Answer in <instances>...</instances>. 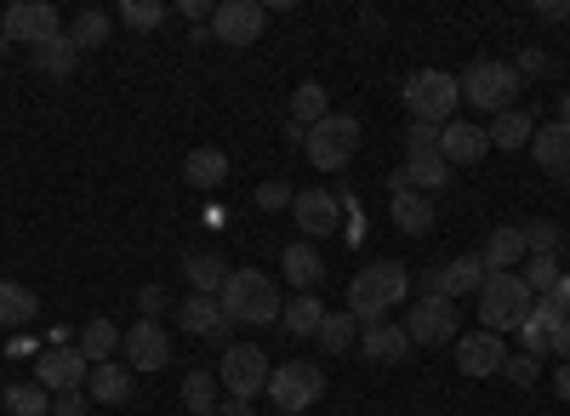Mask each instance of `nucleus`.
Here are the masks:
<instances>
[{
    "mask_svg": "<svg viewBox=\"0 0 570 416\" xmlns=\"http://www.w3.org/2000/svg\"><path fill=\"white\" fill-rule=\"evenodd\" d=\"M411 297V274L405 263H371L360 268L354 280H348V314L360 319V326H383L389 308Z\"/></svg>",
    "mask_w": 570,
    "mask_h": 416,
    "instance_id": "f257e3e1",
    "label": "nucleus"
},
{
    "mask_svg": "<svg viewBox=\"0 0 570 416\" xmlns=\"http://www.w3.org/2000/svg\"><path fill=\"white\" fill-rule=\"evenodd\" d=\"M531 308H537V297H531V286L519 280V274H491V280L480 286V331L508 337V331H519L531 319Z\"/></svg>",
    "mask_w": 570,
    "mask_h": 416,
    "instance_id": "f03ea898",
    "label": "nucleus"
},
{
    "mask_svg": "<svg viewBox=\"0 0 570 416\" xmlns=\"http://www.w3.org/2000/svg\"><path fill=\"white\" fill-rule=\"evenodd\" d=\"M217 303H223L228 319H246V326H274V319H279V291H274L268 274H257V268H234Z\"/></svg>",
    "mask_w": 570,
    "mask_h": 416,
    "instance_id": "7ed1b4c3",
    "label": "nucleus"
},
{
    "mask_svg": "<svg viewBox=\"0 0 570 416\" xmlns=\"http://www.w3.org/2000/svg\"><path fill=\"white\" fill-rule=\"evenodd\" d=\"M405 109H411V120H422V126H451L456 109H462L456 75H445V69H416V75L405 80Z\"/></svg>",
    "mask_w": 570,
    "mask_h": 416,
    "instance_id": "20e7f679",
    "label": "nucleus"
},
{
    "mask_svg": "<svg viewBox=\"0 0 570 416\" xmlns=\"http://www.w3.org/2000/svg\"><path fill=\"white\" fill-rule=\"evenodd\" d=\"M456 86H462V103H468V109H480V115H502V109H513V91L525 86V80L513 75V63L480 58V63H468V69L456 75Z\"/></svg>",
    "mask_w": 570,
    "mask_h": 416,
    "instance_id": "39448f33",
    "label": "nucleus"
},
{
    "mask_svg": "<svg viewBox=\"0 0 570 416\" xmlns=\"http://www.w3.org/2000/svg\"><path fill=\"white\" fill-rule=\"evenodd\" d=\"M360 137H365V126H360V115H325L320 126H308V166H320V171H343L354 155H360Z\"/></svg>",
    "mask_w": 570,
    "mask_h": 416,
    "instance_id": "423d86ee",
    "label": "nucleus"
},
{
    "mask_svg": "<svg viewBox=\"0 0 570 416\" xmlns=\"http://www.w3.org/2000/svg\"><path fill=\"white\" fill-rule=\"evenodd\" d=\"M320 394H325V372H320L314 359H285V365H274V377H268V399H274V410L303 416Z\"/></svg>",
    "mask_w": 570,
    "mask_h": 416,
    "instance_id": "0eeeda50",
    "label": "nucleus"
},
{
    "mask_svg": "<svg viewBox=\"0 0 570 416\" xmlns=\"http://www.w3.org/2000/svg\"><path fill=\"white\" fill-rule=\"evenodd\" d=\"M405 337L422 343V348L456 343V337H462V308H456L451 297H416L411 314H405Z\"/></svg>",
    "mask_w": 570,
    "mask_h": 416,
    "instance_id": "6e6552de",
    "label": "nucleus"
},
{
    "mask_svg": "<svg viewBox=\"0 0 570 416\" xmlns=\"http://www.w3.org/2000/svg\"><path fill=\"white\" fill-rule=\"evenodd\" d=\"M268 377H274V365L263 348L240 343V348H223V365H217V383L228 388V399H257L268 394Z\"/></svg>",
    "mask_w": 570,
    "mask_h": 416,
    "instance_id": "1a4fd4ad",
    "label": "nucleus"
},
{
    "mask_svg": "<svg viewBox=\"0 0 570 416\" xmlns=\"http://www.w3.org/2000/svg\"><path fill=\"white\" fill-rule=\"evenodd\" d=\"M86 377H91V359L80 348H40L35 354V383L46 394H86Z\"/></svg>",
    "mask_w": 570,
    "mask_h": 416,
    "instance_id": "9d476101",
    "label": "nucleus"
},
{
    "mask_svg": "<svg viewBox=\"0 0 570 416\" xmlns=\"http://www.w3.org/2000/svg\"><path fill=\"white\" fill-rule=\"evenodd\" d=\"M0 34H7L12 46H40V40L63 34V23L46 0H12V7L0 12Z\"/></svg>",
    "mask_w": 570,
    "mask_h": 416,
    "instance_id": "9b49d317",
    "label": "nucleus"
},
{
    "mask_svg": "<svg viewBox=\"0 0 570 416\" xmlns=\"http://www.w3.org/2000/svg\"><path fill=\"white\" fill-rule=\"evenodd\" d=\"M263 29H268V7H257V0H223L212 12V40L223 46H257Z\"/></svg>",
    "mask_w": 570,
    "mask_h": 416,
    "instance_id": "f8f14e48",
    "label": "nucleus"
},
{
    "mask_svg": "<svg viewBox=\"0 0 570 416\" xmlns=\"http://www.w3.org/2000/svg\"><path fill=\"white\" fill-rule=\"evenodd\" d=\"M120 348H126L131 372H160V365H171V337H166L160 319H137V326L120 337Z\"/></svg>",
    "mask_w": 570,
    "mask_h": 416,
    "instance_id": "ddd939ff",
    "label": "nucleus"
},
{
    "mask_svg": "<svg viewBox=\"0 0 570 416\" xmlns=\"http://www.w3.org/2000/svg\"><path fill=\"white\" fill-rule=\"evenodd\" d=\"M508 365V343L497 331H468L456 337V372L462 377H502Z\"/></svg>",
    "mask_w": 570,
    "mask_h": 416,
    "instance_id": "4468645a",
    "label": "nucleus"
},
{
    "mask_svg": "<svg viewBox=\"0 0 570 416\" xmlns=\"http://www.w3.org/2000/svg\"><path fill=\"white\" fill-rule=\"evenodd\" d=\"M177 326H183L188 337H206V343H228V337H234V319L223 314L217 297H183V303H177Z\"/></svg>",
    "mask_w": 570,
    "mask_h": 416,
    "instance_id": "2eb2a0df",
    "label": "nucleus"
},
{
    "mask_svg": "<svg viewBox=\"0 0 570 416\" xmlns=\"http://www.w3.org/2000/svg\"><path fill=\"white\" fill-rule=\"evenodd\" d=\"M491 155V137H485V126H473V120H451V126H440V160L456 171V166H480Z\"/></svg>",
    "mask_w": 570,
    "mask_h": 416,
    "instance_id": "dca6fc26",
    "label": "nucleus"
},
{
    "mask_svg": "<svg viewBox=\"0 0 570 416\" xmlns=\"http://www.w3.org/2000/svg\"><path fill=\"white\" fill-rule=\"evenodd\" d=\"M292 217H297V228L308 240H325V235H337V222H343V206L331 200L325 189H303L297 200H292Z\"/></svg>",
    "mask_w": 570,
    "mask_h": 416,
    "instance_id": "f3484780",
    "label": "nucleus"
},
{
    "mask_svg": "<svg viewBox=\"0 0 570 416\" xmlns=\"http://www.w3.org/2000/svg\"><path fill=\"white\" fill-rule=\"evenodd\" d=\"M531 160H537L548 177H564V182H570V126L542 120L537 137H531Z\"/></svg>",
    "mask_w": 570,
    "mask_h": 416,
    "instance_id": "a211bd4d",
    "label": "nucleus"
},
{
    "mask_svg": "<svg viewBox=\"0 0 570 416\" xmlns=\"http://www.w3.org/2000/svg\"><path fill=\"white\" fill-rule=\"evenodd\" d=\"M86 399H91V405H126V399H131V365H115V359L91 365Z\"/></svg>",
    "mask_w": 570,
    "mask_h": 416,
    "instance_id": "6ab92c4d",
    "label": "nucleus"
},
{
    "mask_svg": "<svg viewBox=\"0 0 570 416\" xmlns=\"http://www.w3.org/2000/svg\"><path fill=\"white\" fill-rule=\"evenodd\" d=\"M360 354L371 359V365H400L405 354H411V337H405V326H365L360 331Z\"/></svg>",
    "mask_w": 570,
    "mask_h": 416,
    "instance_id": "aec40b11",
    "label": "nucleus"
},
{
    "mask_svg": "<svg viewBox=\"0 0 570 416\" xmlns=\"http://www.w3.org/2000/svg\"><path fill=\"white\" fill-rule=\"evenodd\" d=\"M29 63H35V75H46V80H69L75 63H80V52H75L69 34H52V40L29 46Z\"/></svg>",
    "mask_w": 570,
    "mask_h": 416,
    "instance_id": "412c9836",
    "label": "nucleus"
},
{
    "mask_svg": "<svg viewBox=\"0 0 570 416\" xmlns=\"http://www.w3.org/2000/svg\"><path fill=\"white\" fill-rule=\"evenodd\" d=\"M485 137H491V149L519 155V149H531V137H537V115H525V109H502V115L485 126Z\"/></svg>",
    "mask_w": 570,
    "mask_h": 416,
    "instance_id": "4be33fe9",
    "label": "nucleus"
},
{
    "mask_svg": "<svg viewBox=\"0 0 570 416\" xmlns=\"http://www.w3.org/2000/svg\"><path fill=\"white\" fill-rule=\"evenodd\" d=\"M480 257H485V268H491V274H519V263L531 257V251H525V235H519V222H502L497 235L485 240V251H480Z\"/></svg>",
    "mask_w": 570,
    "mask_h": 416,
    "instance_id": "5701e85b",
    "label": "nucleus"
},
{
    "mask_svg": "<svg viewBox=\"0 0 570 416\" xmlns=\"http://www.w3.org/2000/svg\"><path fill=\"white\" fill-rule=\"evenodd\" d=\"M183 274H188V286H195V297H223V286H228V263L217 257V251H188L183 257Z\"/></svg>",
    "mask_w": 570,
    "mask_h": 416,
    "instance_id": "b1692460",
    "label": "nucleus"
},
{
    "mask_svg": "<svg viewBox=\"0 0 570 416\" xmlns=\"http://www.w3.org/2000/svg\"><path fill=\"white\" fill-rule=\"evenodd\" d=\"M491 280V268H485V257L473 251V257H451L445 263V297L451 303H462V297H480V286Z\"/></svg>",
    "mask_w": 570,
    "mask_h": 416,
    "instance_id": "393cba45",
    "label": "nucleus"
},
{
    "mask_svg": "<svg viewBox=\"0 0 570 416\" xmlns=\"http://www.w3.org/2000/svg\"><path fill=\"white\" fill-rule=\"evenodd\" d=\"M279 268H285V286H297V291H314V286H320V274H325V257H320V251H314L308 240H297V246H285Z\"/></svg>",
    "mask_w": 570,
    "mask_h": 416,
    "instance_id": "a878e982",
    "label": "nucleus"
},
{
    "mask_svg": "<svg viewBox=\"0 0 570 416\" xmlns=\"http://www.w3.org/2000/svg\"><path fill=\"white\" fill-rule=\"evenodd\" d=\"M279 319H285V337H297V343H308V337H320V319H325V303H320L314 291H297L292 303L279 308Z\"/></svg>",
    "mask_w": 570,
    "mask_h": 416,
    "instance_id": "bb28decb",
    "label": "nucleus"
},
{
    "mask_svg": "<svg viewBox=\"0 0 570 416\" xmlns=\"http://www.w3.org/2000/svg\"><path fill=\"white\" fill-rule=\"evenodd\" d=\"M183 177H188V189H223L228 182V155L223 149H195L183 160Z\"/></svg>",
    "mask_w": 570,
    "mask_h": 416,
    "instance_id": "cd10ccee",
    "label": "nucleus"
},
{
    "mask_svg": "<svg viewBox=\"0 0 570 416\" xmlns=\"http://www.w3.org/2000/svg\"><path fill=\"white\" fill-rule=\"evenodd\" d=\"M325 354H354L360 348V319L343 308V314H331L325 308V319H320V337H314Z\"/></svg>",
    "mask_w": 570,
    "mask_h": 416,
    "instance_id": "c85d7f7f",
    "label": "nucleus"
},
{
    "mask_svg": "<svg viewBox=\"0 0 570 416\" xmlns=\"http://www.w3.org/2000/svg\"><path fill=\"white\" fill-rule=\"evenodd\" d=\"M400 171H405V182H411L416 195H434V189H445V182H451V166L440 155H411Z\"/></svg>",
    "mask_w": 570,
    "mask_h": 416,
    "instance_id": "c756f323",
    "label": "nucleus"
},
{
    "mask_svg": "<svg viewBox=\"0 0 570 416\" xmlns=\"http://www.w3.org/2000/svg\"><path fill=\"white\" fill-rule=\"evenodd\" d=\"M40 314V297L29 286H12V280H0V326H29V319Z\"/></svg>",
    "mask_w": 570,
    "mask_h": 416,
    "instance_id": "7c9ffc66",
    "label": "nucleus"
},
{
    "mask_svg": "<svg viewBox=\"0 0 570 416\" xmlns=\"http://www.w3.org/2000/svg\"><path fill=\"white\" fill-rule=\"evenodd\" d=\"M0 405H7V416H52V394H46L40 383L0 388Z\"/></svg>",
    "mask_w": 570,
    "mask_h": 416,
    "instance_id": "2f4dec72",
    "label": "nucleus"
},
{
    "mask_svg": "<svg viewBox=\"0 0 570 416\" xmlns=\"http://www.w3.org/2000/svg\"><path fill=\"white\" fill-rule=\"evenodd\" d=\"M394 222L405 228V235H428V228H434V200L416 195V189L394 195Z\"/></svg>",
    "mask_w": 570,
    "mask_h": 416,
    "instance_id": "473e14b6",
    "label": "nucleus"
},
{
    "mask_svg": "<svg viewBox=\"0 0 570 416\" xmlns=\"http://www.w3.org/2000/svg\"><path fill=\"white\" fill-rule=\"evenodd\" d=\"M115 348H120V331H115V319H86V326H80V354H86L91 365L115 359Z\"/></svg>",
    "mask_w": 570,
    "mask_h": 416,
    "instance_id": "72a5a7b5",
    "label": "nucleus"
},
{
    "mask_svg": "<svg viewBox=\"0 0 570 416\" xmlns=\"http://www.w3.org/2000/svg\"><path fill=\"white\" fill-rule=\"evenodd\" d=\"M217 388H223V383H217L212 372H188V377H183V405L195 410V416H217V405H223Z\"/></svg>",
    "mask_w": 570,
    "mask_h": 416,
    "instance_id": "f704fd0d",
    "label": "nucleus"
},
{
    "mask_svg": "<svg viewBox=\"0 0 570 416\" xmlns=\"http://www.w3.org/2000/svg\"><path fill=\"white\" fill-rule=\"evenodd\" d=\"M325 115H331L325 86H314V80H308V86H297V91H292V115H285V120H297V126H320Z\"/></svg>",
    "mask_w": 570,
    "mask_h": 416,
    "instance_id": "c9c22d12",
    "label": "nucleus"
},
{
    "mask_svg": "<svg viewBox=\"0 0 570 416\" xmlns=\"http://www.w3.org/2000/svg\"><path fill=\"white\" fill-rule=\"evenodd\" d=\"M519 280L531 286V297H548L564 280V268H559V257H525V263H519Z\"/></svg>",
    "mask_w": 570,
    "mask_h": 416,
    "instance_id": "e433bc0d",
    "label": "nucleus"
},
{
    "mask_svg": "<svg viewBox=\"0 0 570 416\" xmlns=\"http://www.w3.org/2000/svg\"><path fill=\"white\" fill-rule=\"evenodd\" d=\"M109 29H115V23H109V12H80L63 34L75 40V52H91V46H104V40H109Z\"/></svg>",
    "mask_w": 570,
    "mask_h": 416,
    "instance_id": "4c0bfd02",
    "label": "nucleus"
},
{
    "mask_svg": "<svg viewBox=\"0 0 570 416\" xmlns=\"http://www.w3.org/2000/svg\"><path fill=\"white\" fill-rule=\"evenodd\" d=\"M519 235H525V251H531V257H559V222H553V217L519 222Z\"/></svg>",
    "mask_w": 570,
    "mask_h": 416,
    "instance_id": "58836bf2",
    "label": "nucleus"
},
{
    "mask_svg": "<svg viewBox=\"0 0 570 416\" xmlns=\"http://www.w3.org/2000/svg\"><path fill=\"white\" fill-rule=\"evenodd\" d=\"M120 18H126L131 29L149 34L155 23H166V7H160V0H120Z\"/></svg>",
    "mask_w": 570,
    "mask_h": 416,
    "instance_id": "ea45409f",
    "label": "nucleus"
},
{
    "mask_svg": "<svg viewBox=\"0 0 570 416\" xmlns=\"http://www.w3.org/2000/svg\"><path fill=\"white\" fill-rule=\"evenodd\" d=\"M502 377H508L513 388H537V383H542V359H531V354H508Z\"/></svg>",
    "mask_w": 570,
    "mask_h": 416,
    "instance_id": "a19ab883",
    "label": "nucleus"
},
{
    "mask_svg": "<svg viewBox=\"0 0 570 416\" xmlns=\"http://www.w3.org/2000/svg\"><path fill=\"white\" fill-rule=\"evenodd\" d=\"M548 69H553V58L542 52V46H525V52L513 58V75H519V80H537V75H548Z\"/></svg>",
    "mask_w": 570,
    "mask_h": 416,
    "instance_id": "79ce46f5",
    "label": "nucleus"
},
{
    "mask_svg": "<svg viewBox=\"0 0 570 416\" xmlns=\"http://www.w3.org/2000/svg\"><path fill=\"white\" fill-rule=\"evenodd\" d=\"M519 354H531V359L553 354V343H548V326H537V319H525V326H519Z\"/></svg>",
    "mask_w": 570,
    "mask_h": 416,
    "instance_id": "37998d69",
    "label": "nucleus"
},
{
    "mask_svg": "<svg viewBox=\"0 0 570 416\" xmlns=\"http://www.w3.org/2000/svg\"><path fill=\"white\" fill-rule=\"evenodd\" d=\"M405 143H411V155H440V126L411 120V126H405Z\"/></svg>",
    "mask_w": 570,
    "mask_h": 416,
    "instance_id": "c03bdc74",
    "label": "nucleus"
},
{
    "mask_svg": "<svg viewBox=\"0 0 570 416\" xmlns=\"http://www.w3.org/2000/svg\"><path fill=\"white\" fill-rule=\"evenodd\" d=\"M292 200H297V189H292V182H279V177L257 189V206H263V211H285Z\"/></svg>",
    "mask_w": 570,
    "mask_h": 416,
    "instance_id": "a18cd8bd",
    "label": "nucleus"
},
{
    "mask_svg": "<svg viewBox=\"0 0 570 416\" xmlns=\"http://www.w3.org/2000/svg\"><path fill=\"white\" fill-rule=\"evenodd\" d=\"M166 308H171L166 286H142V291H137V314H142V319H160Z\"/></svg>",
    "mask_w": 570,
    "mask_h": 416,
    "instance_id": "49530a36",
    "label": "nucleus"
},
{
    "mask_svg": "<svg viewBox=\"0 0 570 416\" xmlns=\"http://www.w3.org/2000/svg\"><path fill=\"white\" fill-rule=\"evenodd\" d=\"M86 410H91L86 394H58V399H52V416H86Z\"/></svg>",
    "mask_w": 570,
    "mask_h": 416,
    "instance_id": "de8ad7c7",
    "label": "nucleus"
},
{
    "mask_svg": "<svg viewBox=\"0 0 570 416\" xmlns=\"http://www.w3.org/2000/svg\"><path fill=\"white\" fill-rule=\"evenodd\" d=\"M422 297H445V263L422 268Z\"/></svg>",
    "mask_w": 570,
    "mask_h": 416,
    "instance_id": "09e8293b",
    "label": "nucleus"
},
{
    "mask_svg": "<svg viewBox=\"0 0 570 416\" xmlns=\"http://www.w3.org/2000/svg\"><path fill=\"white\" fill-rule=\"evenodd\" d=\"M548 343H553V354H559V359H570V314H564L559 326L548 331Z\"/></svg>",
    "mask_w": 570,
    "mask_h": 416,
    "instance_id": "8fccbe9b",
    "label": "nucleus"
},
{
    "mask_svg": "<svg viewBox=\"0 0 570 416\" xmlns=\"http://www.w3.org/2000/svg\"><path fill=\"white\" fill-rule=\"evenodd\" d=\"M537 18H548V23H564V18H570V0H537Z\"/></svg>",
    "mask_w": 570,
    "mask_h": 416,
    "instance_id": "3c124183",
    "label": "nucleus"
},
{
    "mask_svg": "<svg viewBox=\"0 0 570 416\" xmlns=\"http://www.w3.org/2000/svg\"><path fill=\"white\" fill-rule=\"evenodd\" d=\"M553 394L570 399V359H559V372H553Z\"/></svg>",
    "mask_w": 570,
    "mask_h": 416,
    "instance_id": "603ef678",
    "label": "nucleus"
},
{
    "mask_svg": "<svg viewBox=\"0 0 570 416\" xmlns=\"http://www.w3.org/2000/svg\"><path fill=\"white\" fill-rule=\"evenodd\" d=\"M217 416H252V399H223Z\"/></svg>",
    "mask_w": 570,
    "mask_h": 416,
    "instance_id": "864d4df0",
    "label": "nucleus"
},
{
    "mask_svg": "<svg viewBox=\"0 0 570 416\" xmlns=\"http://www.w3.org/2000/svg\"><path fill=\"white\" fill-rule=\"evenodd\" d=\"M274 416H285V410H274Z\"/></svg>",
    "mask_w": 570,
    "mask_h": 416,
    "instance_id": "5fc2aeb1",
    "label": "nucleus"
}]
</instances>
